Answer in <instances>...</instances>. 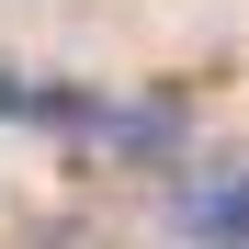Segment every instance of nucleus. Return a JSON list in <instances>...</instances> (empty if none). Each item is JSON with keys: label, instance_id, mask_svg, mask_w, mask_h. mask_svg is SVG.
Instances as JSON below:
<instances>
[{"label": "nucleus", "instance_id": "nucleus-1", "mask_svg": "<svg viewBox=\"0 0 249 249\" xmlns=\"http://www.w3.org/2000/svg\"><path fill=\"white\" fill-rule=\"evenodd\" d=\"M181 238L193 249H249V170H215L181 193Z\"/></svg>", "mask_w": 249, "mask_h": 249}, {"label": "nucleus", "instance_id": "nucleus-2", "mask_svg": "<svg viewBox=\"0 0 249 249\" xmlns=\"http://www.w3.org/2000/svg\"><path fill=\"white\" fill-rule=\"evenodd\" d=\"M0 113H23V124H91L79 91H34V79H12V68H0Z\"/></svg>", "mask_w": 249, "mask_h": 249}]
</instances>
